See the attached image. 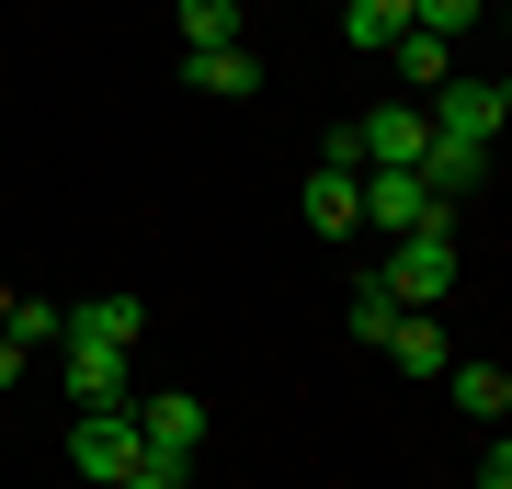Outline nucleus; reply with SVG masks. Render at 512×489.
I'll list each match as a JSON object with an SVG mask.
<instances>
[{"label":"nucleus","mask_w":512,"mask_h":489,"mask_svg":"<svg viewBox=\"0 0 512 489\" xmlns=\"http://www.w3.org/2000/svg\"><path fill=\"white\" fill-rule=\"evenodd\" d=\"M376 273H387V296H399V308H444V296H456V205H433V217H421Z\"/></svg>","instance_id":"obj_1"},{"label":"nucleus","mask_w":512,"mask_h":489,"mask_svg":"<svg viewBox=\"0 0 512 489\" xmlns=\"http://www.w3.org/2000/svg\"><path fill=\"white\" fill-rule=\"evenodd\" d=\"M69 467H80V489H126V478H137V399L80 410V421H69Z\"/></svg>","instance_id":"obj_2"},{"label":"nucleus","mask_w":512,"mask_h":489,"mask_svg":"<svg viewBox=\"0 0 512 489\" xmlns=\"http://www.w3.org/2000/svg\"><path fill=\"white\" fill-rule=\"evenodd\" d=\"M194 444H205V399H194V387H160V399H137V467H171V478H183V467H194Z\"/></svg>","instance_id":"obj_3"},{"label":"nucleus","mask_w":512,"mask_h":489,"mask_svg":"<svg viewBox=\"0 0 512 489\" xmlns=\"http://www.w3.org/2000/svg\"><path fill=\"white\" fill-rule=\"evenodd\" d=\"M421 114H433L444 148H501V80H478V69H456L444 91H421Z\"/></svg>","instance_id":"obj_4"},{"label":"nucleus","mask_w":512,"mask_h":489,"mask_svg":"<svg viewBox=\"0 0 512 489\" xmlns=\"http://www.w3.org/2000/svg\"><path fill=\"white\" fill-rule=\"evenodd\" d=\"M353 148H365V171H421V160H433V114H421L410 91H387V103H365Z\"/></svg>","instance_id":"obj_5"},{"label":"nucleus","mask_w":512,"mask_h":489,"mask_svg":"<svg viewBox=\"0 0 512 489\" xmlns=\"http://www.w3.org/2000/svg\"><path fill=\"white\" fill-rule=\"evenodd\" d=\"M296 217H308L319 239H353V228H365V171H353V160H308V171H296Z\"/></svg>","instance_id":"obj_6"},{"label":"nucleus","mask_w":512,"mask_h":489,"mask_svg":"<svg viewBox=\"0 0 512 489\" xmlns=\"http://www.w3.org/2000/svg\"><path fill=\"white\" fill-rule=\"evenodd\" d=\"M433 205H444V194H433L421 171H365V228H376V239H410Z\"/></svg>","instance_id":"obj_7"},{"label":"nucleus","mask_w":512,"mask_h":489,"mask_svg":"<svg viewBox=\"0 0 512 489\" xmlns=\"http://www.w3.org/2000/svg\"><path fill=\"white\" fill-rule=\"evenodd\" d=\"M57 376H69V399H80V410H103V399H137L126 353H103V342H57Z\"/></svg>","instance_id":"obj_8"},{"label":"nucleus","mask_w":512,"mask_h":489,"mask_svg":"<svg viewBox=\"0 0 512 489\" xmlns=\"http://www.w3.org/2000/svg\"><path fill=\"white\" fill-rule=\"evenodd\" d=\"M137 330H148V296H126V285H114V296H80V308H69V342L137 353Z\"/></svg>","instance_id":"obj_9"},{"label":"nucleus","mask_w":512,"mask_h":489,"mask_svg":"<svg viewBox=\"0 0 512 489\" xmlns=\"http://www.w3.org/2000/svg\"><path fill=\"white\" fill-rule=\"evenodd\" d=\"M183 80L205 91V103H251V91H262V57L251 46H183Z\"/></svg>","instance_id":"obj_10"},{"label":"nucleus","mask_w":512,"mask_h":489,"mask_svg":"<svg viewBox=\"0 0 512 489\" xmlns=\"http://www.w3.org/2000/svg\"><path fill=\"white\" fill-rule=\"evenodd\" d=\"M387 364H399V376H444V308H399V330H387Z\"/></svg>","instance_id":"obj_11"},{"label":"nucleus","mask_w":512,"mask_h":489,"mask_svg":"<svg viewBox=\"0 0 512 489\" xmlns=\"http://www.w3.org/2000/svg\"><path fill=\"white\" fill-rule=\"evenodd\" d=\"M410 35V0H342V46L353 57H376V69H387V46H399Z\"/></svg>","instance_id":"obj_12"},{"label":"nucleus","mask_w":512,"mask_h":489,"mask_svg":"<svg viewBox=\"0 0 512 489\" xmlns=\"http://www.w3.org/2000/svg\"><path fill=\"white\" fill-rule=\"evenodd\" d=\"M387 69H399V91L421 103V91H444V80H456V46H444V35H399V46H387Z\"/></svg>","instance_id":"obj_13"},{"label":"nucleus","mask_w":512,"mask_h":489,"mask_svg":"<svg viewBox=\"0 0 512 489\" xmlns=\"http://www.w3.org/2000/svg\"><path fill=\"white\" fill-rule=\"evenodd\" d=\"M0 330L35 353V342H69V308H57V296H12V319H0Z\"/></svg>","instance_id":"obj_14"},{"label":"nucleus","mask_w":512,"mask_h":489,"mask_svg":"<svg viewBox=\"0 0 512 489\" xmlns=\"http://www.w3.org/2000/svg\"><path fill=\"white\" fill-rule=\"evenodd\" d=\"M387 330H399V296H387V273H365V285H353V342L387 353Z\"/></svg>","instance_id":"obj_15"},{"label":"nucleus","mask_w":512,"mask_h":489,"mask_svg":"<svg viewBox=\"0 0 512 489\" xmlns=\"http://www.w3.org/2000/svg\"><path fill=\"white\" fill-rule=\"evenodd\" d=\"M239 0H183V46H239Z\"/></svg>","instance_id":"obj_16"},{"label":"nucleus","mask_w":512,"mask_h":489,"mask_svg":"<svg viewBox=\"0 0 512 489\" xmlns=\"http://www.w3.org/2000/svg\"><path fill=\"white\" fill-rule=\"evenodd\" d=\"M467 23H478V0H410V35H444V46H456Z\"/></svg>","instance_id":"obj_17"},{"label":"nucleus","mask_w":512,"mask_h":489,"mask_svg":"<svg viewBox=\"0 0 512 489\" xmlns=\"http://www.w3.org/2000/svg\"><path fill=\"white\" fill-rule=\"evenodd\" d=\"M478 489H512V433H490V444H478Z\"/></svg>","instance_id":"obj_18"},{"label":"nucleus","mask_w":512,"mask_h":489,"mask_svg":"<svg viewBox=\"0 0 512 489\" xmlns=\"http://www.w3.org/2000/svg\"><path fill=\"white\" fill-rule=\"evenodd\" d=\"M23 364H35V353H23L12 330H0V399H12V387H23Z\"/></svg>","instance_id":"obj_19"},{"label":"nucleus","mask_w":512,"mask_h":489,"mask_svg":"<svg viewBox=\"0 0 512 489\" xmlns=\"http://www.w3.org/2000/svg\"><path fill=\"white\" fill-rule=\"evenodd\" d=\"M126 489H183V478H171V467H137V478H126Z\"/></svg>","instance_id":"obj_20"},{"label":"nucleus","mask_w":512,"mask_h":489,"mask_svg":"<svg viewBox=\"0 0 512 489\" xmlns=\"http://www.w3.org/2000/svg\"><path fill=\"white\" fill-rule=\"evenodd\" d=\"M501 126H512V80H501Z\"/></svg>","instance_id":"obj_21"},{"label":"nucleus","mask_w":512,"mask_h":489,"mask_svg":"<svg viewBox=\"0 0 512 489\" xmlns=\"http://www.w3.org/2000/svg\"><path fill=\"white\" fill-rule=\"evenodd\" d=\"M0 319H12V285H0Z\"/></svg>","instance_id":"obj_22"},{"label":"nucleus","mask_w":512,"mask_h":489,"mask_svg":"<svg viewBox=\"0 0 512 489\" xmlns=\"http://www.w3.org/2000/svg\"><path fill=\"white\" fill-rule=\"evenodd\" d=\"M501 35H512V0H501Z\"/></svg>","instance_id":"obj_23"}]
</instances>
